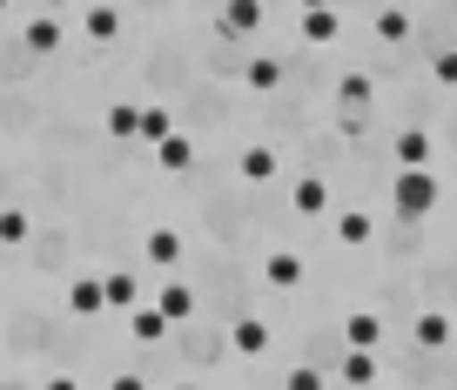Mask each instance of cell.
<instances>
[{
	"label": "cell",
	"mask_w": 457,
	"mask_h": 390,
	"mask_svg": "<svg viewBox=\"0 0 457 390\" xmlns=\"http://www.w3.org/2000/svg\"><path fill=\"white\" fill-rule=\"evenodd\" d=\"M390 209H397L403 222L430 216V209H437V182H430V169H403L397 182H390Z\"/></svg>",
	"instance_id": "obj_1"
},
{
	"label": "cell",
	"mask_w": 457,
	"mask_h": 390,
	"mask_svg": "<svg viewBox=\"0 0 457 390\" xmlns=\"http://www.w3.org/2000/svg\"><path fill=\"white\" fill-rule=\"evenodd\" d=\"M101 303H114V310H129V317H135V310H142V283H135L129 270H108V276H101Z\"/></svg>",
	"instance_id": "obj_2"
},
{
	"label": "cell",
	"mask_w": 457,
	"mask_h": 390,
	"mask_svg": "<svg viewBox=\"0 0 457 390\" xmlns=\"http://www.w3.org/2000/svg\"><path fill=\"white\" fill-rule=\"evenodd\" d=\"M228 350H236V357H262V350H270V323H262V317H243L236 330H228Z\"/></svg>",
	"instance_id": "obj_3"
},
{
	"label": "cell",
	"mask_w": 457,
	"mask_h": 390,
	"mask_svg": "<svg viewBox=\"0 0 457 390\" xmlns=\"http://www.w3.org/2000/svg\"><path fill=\"white\" fill-rule=\"evenodd\" d=\"M155 310H162L169 323H188V317H195V289L169 276V283H162V296H155Z\"/></svg>",
	"instance_id": "obj_4"
},
{
	"label": "cell",
	"mask_w": 457,
	"mask_h": 390,
	"mask_svg": "<svg viewBox=\"0 0 457 390\" xmlns=\"http://www.w3.org/2000/svg\"><path fill=\"white\" fill-rule=\"evenodd\" d=\"M390 155H397V175L403 169H424V162H430V135L424 129H403L397 142H390Z\"/></svg>",
	"instance_id": "obj_5"
},
{
	"label": "cell",
	"mask_w": 457,
	"mask_h": 390,
	"mask_svg": "<svg viewBox=\"0 0 457 390\" xmlns=\"http://www.w3.org/2000/svg\"><path fill=\"white\" fill-rule=\"evenodd\" d=\"M343 336H350V350H370V357H377V344H384V317H370V310H357V317L343 323Z\"/></svg>",
	"instance_id": "obj_6"
},
{
	"label": "cell",
	"mask_w": 457,
	"mask_h": 390,
	"mask_svg": "<svg viewBox=\"0 0 457 390\" xmlns=\"http://www.w3.org/2000/svg\"><path fill=\"white\" fill-rule=\"evenodd\" d=\"M289 203H296V216H323V209H329V188H323V175H303V182L289 188Z\"/></svg>",
	"instance_id": "obj_7"
},
{
	"label": "cell",
	"mask_w": 457,
	"mask_h": 390,
	"mask_svg": "<svg viewBox=\"0 0 457 390\" xmlns=\"http://www.w3.org/2000/svg\"><path fill=\"white\" fill-rule=\"evenodd\" d=\"M68 310L74 317H101V276H74L68 283Z\"/></svg>",
	"instance_id": "obj_8"
},
{
	"label": "cell",
	"mask_w": 457,
	"mask_h": 390,
	"mask_svg": "<svg viewBox=\"0 0 457 390\" xmlns=\"http://www.w3.org/2000/svg\"><path fill=\"white\" fill-rule=\"evenodd\" d=\"M337 384H350V390L377 384V357H370V350H350V357L337 363Z\"/></svg>",
	"instance_id": "obj_9"
},
{
	"label": "cell",
	"mask_w": 457,
	"mask_h": 390,
	"mask_svg": "<svg viewBox=\"0 0 457 390\" xmlns=\"http://www.w3.org/2000/svg\"><path fill=\"white\" fill-rule=\"evenodd\" d=\"M296 28H303V41H310V47H329V41H337V28H343V21L329 14V7H310V14H303Z\"/></svg>",
	"instance_id": "obj_10"
},
{
	"label": "cell",
	"mask_w": 457,
	"mask_h": 390,
	"mask_svg": "<svg viewBox=\"0 0 457 390\" xmlns=\"http://www.w3.org/2000/svg\"><path fill=\"white\" fill-rule=\"evenodd\" d=\"M148 262L175 276V262H182V236H175V229H148Z\"/></svg>",
	"instance_id": "obj_11"
},
{
	"label": "cell",
	"mask_w": 457,
	"mask_h": 390,
	"mask_svg": "<svg viewBox=\"0 0 457 390\" xmlns=\"http://www.w3.org/2000/svg\"><path fill=\"white\" fill-rule=\"evenodd\" d=\"M262 276H270L276 289H296L303 283V256H296V249H276V256L262 262Z\"/></svg>",
	"instance_id": "obj_12"
},
{
	"label": "cell",
	"mask_w": 457,
	"mask_h": 390,
	"mask_svg": "<svg viewBox=\"0 0 457 390\" xmlns=\"http://www.w3.org/2000/svg\"><path fill=\"white\" fill-rule=\"evenodd\" d=\"M236 169H243V182H276V169H283V162H276V148H243V162H236Z\"/></svg>",
	"instance_id": "obj_13"
},
{
	"label": "cell",
	"mask_w": 457,
	"mask_h": 390,
	"mask_svg": "<svg viewBox=\"0 0 457 390\" xmlns=\"http://www.w3.org/2000/svg\"><path fill=\"white\" fill-rule=\"evenodd\" d=\"M129 330H135V344H162V336H169V317H162L155 303H142V310L129 317Z\"/></svg>",
	"instance_id": "obj_14"
},
{
	"label": "cell",
	"mask_w": 457,
	"mask_h": 390,
	"mask_svg": "<svg viewBox=\"0 0 457 390\" xmlns=\"http://www.w3.org/2000/svg\"><path fill=\"white\" fill-rule=\"evenodd\" d=\"M377 236V216H357V209H350V216H337V243L343 249H363Z\"/></svg>",
	"instance_id": "obj_15"
},
{
	"label": "cell",
	"mask_w": 457,
	"mask_h": 390,
	"mask_svg": "<svg viewBox=\"0 0 457 390\" xmlns=\"http://www.w3.org/2000/svg\"><path fill=\"white\" fill-rule=\"evenodd\" d=\"M337 102L350 108V115H363V108H370V74H343V81H337Z\"/></svg>",
	"instance_id": "obj_16"
},
{
	"label": "cell",
	"mask_w": 457,
	"mask_h": 390,
	"mask_svg": "<svg viewBox=\"0 0 457 390\" xmlns=\"http://www.w3.org/2000/svg\"><path fill=\"white\" fill-rule=\"evenodd\" d=\"M256 28H262V7H256V0H236V7L222 14V34H256Z\"/></svg>",
	"instance_id": "obj_17"
},
{
	"label": "cell",
	"mask_w": 457,
	"mask_h": 390,
	"mask_svg": "<svg viewBox=\"0 0 457 390\" xmlns=\"http://www.w3.org/2000/svg\"><path fill=\"white\" fill-rule=\"evenodd\" d=\"M155 162H162V169H169V175H182L188 162H195V148H188V135H169V142L155 148Z\"/></svg>",
	"instance_id": "obj_18"
},
{
	"label": "cell",
	"mask_w": 457,
	"mask_h": 390,
	"mask_svg": "<svg viewBox=\"0 0 457 390\" xmlns=\"http://www.w3.org/2000/svg\"><path fill=\"white\" fill-rule=\"evenodd\" d=\"M243 81H249V87L262 95V87H276V81H283V61H276V54H256V61L243 68Z\"/></svg>",
	"instance_id": "obj_19"
},
{
	"label": "cell",
	"mask_w": 457,
	"mask_h": 390,
	"mask_svg": "<svg viewBox=\"0 0 457 390\" xmlns=\"http://www.w3.org/2000/svg\"><path fill=\"white\" fill-rule=\"evenodd\" d=\"M34 236V222L21 216V209H0V249H21Z\"/></svg>",
	"instance_id": "obj_20"
},
{
	"label": "cell",
	"mask_w": 457,
	"mask_h": 390,
	"mask_svg": "<svg viewBox=\"0 0 457 390\" xmlns=\"http://www.w3.org/2000/svg\"><path fill=\"white\" fill-rule=\"evenodd\" d=\"M87 41H114V34H121V14H114V7H87Z\"/></svg>",
	"instance_id": "obj_21"
},
{
	"label": "cell",
	"mask_w": 457,
	"mask_h": 390,
	"mask_svg": "<svg viewBox=\"0 0 457 390\" xmlns=\"http://www.w3.org/2000/svg\"><path fill=\"white\" fill-rule=\"evenodd\" d=\"M417 344H424V350L451 344V317H437V310H424V317H417Z\"/></svg>",
	"instance_id": "obj_22"
},
{
	"label": "cell",
	"mask_w": 457,
	"mask_h": 390,
	"mask_svg": "<svg viewBox=\"0 0 457 390\" xmlns=\"http://www.w3.org/2000/svg\"><path fill=\"white\" fill-rule=\"evenodd\" d=\"M28 47H34V54H54V47H61V21H28Z\"/></svg>",
	"instance_id": "obj_23"
},
{
	"label": "cell",
	"mask_w": 457,
	"mask_h": 390,
	"mask_svg": "<svg viewBox=\"0 0 457 390\" xmlns=\"http://www.w3.org/2000/svg\"><path fill=\"white\" fill-rule=\"evenodd\" d=\"M108 135H114V142L142 135V108H108Z\"/></svg>",
	"instance_id": "obj_24"
},
{
	"label": "cell",
	"mask_w": 457,
	"mask_h": 390,
	"mask_svg": "<svg viewBox=\"0 0 457 390\" xmlns=\"http://www.w3.org/2000/svg\"><path fill=\"white\" fill-rule=\"evenodd\" d=\"M142 135H148V142H169V135H175V121H169V108H142Z\"/></svg>",
	"instance_id": "obj_25"
},
{
	"label": "cell",
	"mask_w": 457,
	"mask_h": 390,
	"mask_svg": "<svg viewBox=\"0 0 457 390\" xmlns=\"http://www.w3.org/2000/svg\"><path fill=\"white\" fill-rule=\"evenodd\" d=\"M283 390H329V377L303 363V370H289V377H283Z\"/></svg>",
	"instance_id": "obj_26"
},
{
	"label": "cell",
	"mask_w": 457,
	"mask_h": 390,
	"mask_svg": "<svg viewBox=\"0 0 457 390\" xmlns=\"http://www.w3.org/2000/svg\"><path fill=\"white\" fill-rule=\"evenodd\" d=\"M411 34V14H377V41H403Z\"/></svg>",
	"instance_id": "obj_27"
},
{
	"label": "cell",
	"mask_w": 457,
	"mask_h": 390,
	"mask_svg": "<svg viewBox=\"0 0 457 390\" xmlns=\"http://www.w3.org/2000/svg\"><path fill=\"white\" fill-rule=\"evenodd\" d=\"M430 74H437V87H457V54H437V61H430Z\"/></svg>",
	"instance_id": "obj_28"
},
{
	"label": "cell",
	"mask_w": 457,
	"mask_h": 390,
	"mask_svg": "<svg viewBox=\"0 0 457 390\" xmlns=\"http://www.w3.org/2000/svg\"><path fill=\"white\" fill-rule=\"evenodd\" d=\"M108 390H148V384H142V377H114Z\"/></svg>",
	"instance_id": "obj_29"
},
{
	"label": "cell",
	"mask_w": 457,
	"mask_h": 390,
	"mask_svg": "<svg viewBox=\"0 0 457 390\" xmlns=\"http://www.w3.org/2000/svg\"><path fill=\"white\" fill-rule=\"evenodd\" d=\"M41 390H81V384H74V377H47Z\"/></svg>",
	"instance_id": "obj_30"
},
{
	"label": "cell",
	"mask_w": 457,
	"mask_h": 390,
	"mask_svg": "<svg viewBox=\"0 0 457 390\" xmlns=\"http://www.w3.org/2000/svg\"><path fill=\"white\" fill-rule=\"evenodd\" d=\"M175 390H202V384H175Z\"/></svg>",
	"instance_id": "obj_31"
}]
</instances>
